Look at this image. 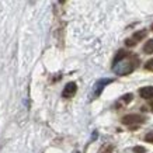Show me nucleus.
<instances>
[{"label": "nucleus", "instance_id": "obj_12", "mask_svg": "<svg viewBox=\"0 0 153 153\" xmlns=\"http://www.w3.org/2000/svg\"><path fill=\"white\" fill-rule=\"evenodd\" d=\"M146 152V149L143 146H135L134 148V153H145Z\"/></svg>", "mask_w": 153, "mask_h": 153}, {"label": "nucleus", "instance_id": "obj_3", "mask_svg": "<svg viewBox=\"0 0 153 153\" xmlns=\"http://www.w3.org/2000/svg\"><path fill=\"white\" fill-rule=\"evenodd\" d=\"M112 82H114L112 79H100V80H97L96 84H94V87H93V97L97 98L98 96L102 93V90L105 88L107 84L112 83Z\"/></svg>", "mask_w": 153, "mask_h": 153}, {"label": "nucleus", "instance_id": "obj_9", "mask_svg": "<svg viewBox=\"0 0 153 153\" xmlns=\"http://www.w3.org/2000/svg\"><path fill=\"white\" fill-rule=\"evenodd\" d=\"M136 44H138V42L135 41L134 38H128V39H125V45H126V47H135Z\"/></svg>", "mask_w": 153, "mask_h": 153}, {"label": "nucleus", "instance_id": "obj_2", "mask_svg": "<svg viewBox=\"0 0 153 153\" xmlns=\"http://www.w3.org/2000/svg\"><path fill=\"white\" fill-rule=\"evenodd\" d=\"M146 118L143 115H139V114H128V115H124L121 122L124 125H139V124H143Z\"/></svg>", "mask_w": 153, "mask_h": 153}, {"label": "nucleus", "instance_id": "obj_14", "mask_svg": "<svg viewBox=\"0 0 153 153\" xmlns=\"http://www.w3.org/2000/svg\"><path fill=\"white\" fill-rule=\"evenodd\" d=\"M150 110H152V111H153V100H152V101H150Z\"/></svg>", "mask_w": 153, "mask_h": 153}, {"label": "nucleus", "instance_id": "obj_4", "mask_svg": "<svg viewBox=\"0 0 153 153\" xmlns=\"http://www.w3.org/2000/svg\"><path fill=\"white\" fill-rule=\"evenodd\" d=\"M76 91H77V84L74 83V82H69V83L65 86V88H63L62 96H63L65 98H70L76 94Z\"/></svg>", "mask_w": 153, "mask_h": 153}, {"label": "nucleus", "instance_id": "obj_10", "mask_svg": "<svg viewBox=\"0 0 153 153\" xmlns=\"http://www.w3.org/2000/svg\"><path fill=\"white\" fill-rule=\"evenodd\" d=\"M145 140H146V142H149V143H153V131H152V132H149V134H146Z\"/></svg>", "mask_w": 153, "mask_h": 153}, {"label": "nucleus", "instance_id": "obj_16", "mask_svg": "<svg viewBox=\"0 0 153 153\" xmlns=\"http://www.w3.org/2000/svg\"><path fill=\"white\" fill-rule=\"evenodd\" d=\"M150 30H152V31H153V23H152V25H150Z\"/></svg>", "mask_w": 153, "mask_h": 153}, {"label": "nucleus", "instance_id": "obj_1", "mask_svg": "<svg viewBox=\"0 0 153 153\" xmlns=\"http://www.w3.org/2000/svg\"><path fill=\"white\" fill-rule=\"evenodd\" d=\"M138 66H139V58L136 55H134V53H128L121 60L112 63V70L118 76H126V74L132 73Z\"/></svg>", "mask_w": 153, "mask_h": 153}, {"label": "nucleus", "instance_id": "obj_5", "mask_svg": "<svg viewBox=\"0 0 153 153\" xmlns=\"http://www.w3.org/2000/svg\"><path fill=\"white\" fill-rule=\"evenodd\" d=\"M139 96L145 100L153 98V86H146V87L139 88Z\"/></svg>", "mask_w": 153, "mask_h": 153}, {"label": "nucleus", "instance_id": "obj_6", "mask_svg": "<svg viewBox=\"0 0 153 153\" xmlns=\"http://www.w3.org/2000/svg\"><path fill=\"white\" fill-rule=\"evenodd\" d=\"M146 34H148V31H146V30H140V31H136V33L132 35V38H134L136 42H139V41H142V39L146 37Z\"/></svg>", "mask_w": 153, "mask_h": 153}, {"label": "nucleus", "instance_id": "obj_13", "mask_svg": "<svg viewBox=\"0 0 153 153\" xmlns=\"http://www.w3.org/2000/svg\"><path fill=\"white\" fill-rule=\"evenodd\" d=\"M111 150H112V146H107V148L101 149V152L100 153H111Z\"/></svg>", "mask_w": 153, "mask_h": 153}, {"label": "nucleus", "instance_id": "obj_7", "mask_svg": "<svg viewBox=\"0 0 153 153\" xmlns=\"http://www.w3.org/2000/svg\"><path fill=\"white\" fill-rule=\"evenodd\" d=\"M143 52L148 55L153 53V39H148V42L143 45Z\"/></svg>", "mask_w": 153, "mask_h": 153}, {"label": "nucleus", "instance_id": "obj_11", "mask_svg": "<svg viewBox=\"0 0 153 153\" xmlns=\"http://www.w3.org/2000/svg\"><path fill=\"white\" fill-rule=\"evenodd\" d=\"M132 98H134V96H132V94H125V96H124V97H122V101H125V104L126 102H131L132 101Z\"/></svg>", "mask_w": 153, "mask_h": 153}, {"label": "nucleus", "instance_id": "obj_15", "mask_svg": "<svg viewBox=\"0 0 153 153\" xmlns=\"http://www.w3.org/2000/svg\"><path fill=\"white\" fill-rule=\"evenodd\" d=\"M59 3H65V0H59Z\"/></svg>", "mask_w": 153, "mask_h": 153}, {"label": "nucleus", "instance_id": "obj_8", "mask_svg": "<svg viewBox=\"0 0 153 153\" xmlns=\"http://www.w3.org/2000/svg\"><path fill=\"white\" fill-rule=\"evenodd\" d=\"M145 69L149 70V72H153V58L152 59H149L146 63H145Z\"/></svg>", "mask_w": 153, "mask_h": 153}]
</instances>
